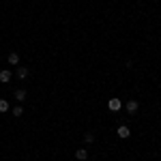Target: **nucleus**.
<instances>
[{
    "mask_svg": "<svg viewBox=\"0 0 161 161\" xmlns=\"http://www.w3.org/2000/svg\"><path fill=\"white\" fill-rule=\"evenodd\" d=\"M125 108H127V112H129V114H136V112H137V101L136 99L127 101V105H125Z\"/></svg>",
    "mask_w": 161,
    "mask_h": 161,
    "instance_id": "2",
    "label": "nucleus"
},
{
    "mask_svg": "<svg viewBox=\"0 0 161 161\" xmlns=\"http://www.w3.org/2000/svg\"><path fill=\"white\" fill-rule=\"evenodd\" d=\"M75 157H77L80 161H86V159H88V150H86V148H80V150H75Z\"/></svg>",
    "mask_w": 161,
    "mask_h": 161,
    "instance_id": "5",
    "label": "nucleus"
},
{
    "mask_svg": "<svg viewBox=\"0 0 161 161\" xmlns=\"http://www.w3.org/2000/svg\"><path fill=\"white\" fill-rule=\"evenodd\" d=\"M108 108H110L112 112H118L120 110V99H110L108 101Z\"/></svg>",
    "mask_w": 161,
    "mask_h": 161,
    "instance_id": "3",
    "label": "nucleus"
},
{
    "mask_svg": "<svg viewBox=\"0 0 161 161\" xmlns=\"http://www.w3.org/2000/svg\"><path fill=\"white\" fill-rule=\"evenodd\" d=\"M11 71H7V69H2V71H0V82H2V84H7V82H11Z\"/></svg>",
    "mask_w": 161,
    "mask_h": 161,
    "instance_id": "4",
    "label": "nucleus"
},
{
    "mask_svg": "<svg viewBox=\"0 0 161 161\" xmlns=\"http://www.w3.org/2000/svg\"><path fill=\"white\" fill-rule=\"evenodd\" d=\"M26 75H28V69H26V67H17V77H19V80H24Z\"/></svg>",
    "mask_w": 161,
    "mask_h": 161,
    "instance_id": "7",
    "label": "nucleus"
},
{
    "mask_svg": "<svg viewBox=\"0 0 161 161\" xmlns=\"http://www.w3.org/2000/svg\"><path fill=\"white\" fill-rule=\"evenodd\" d=\"M9 64H19V54H9Z\"/></svg>",
    "mask_w": 161,
    "mask_h": 161,
    "instance_id": "6",
    "label": "nucleus"
},
{
    "mask_svg": "<svg viewBox=\"0 0 161 161\" xmlns=\"http://www.w3.org/2000/svg\"><path fill=\"white\" fill-rule=\"evenodd\" d=\"M84 142L86 144H92L95 142V133H84Z\"/></svg>",
    "mask_w": 161,
    "mask_h": 161,
    "instance_id": "10",
    "label": "nucleus"
},
{
    "mask_svg": "<svg viewBox=\"0 0 161 161\" xmlns=\"http://www.w3.org/2000/svg\"><path fill=\"white\" fill-rule=\"evenodd\" d=\"M0 112H9V101L0 99Z\"/></svg>",
    "mask_w": 161,
    "mask_h": 161,
    "instance_id": "9",
    "label": "nucleus"
},
{
    "mask_svg": "<svg viewBox=\"0 0 161 161\" xmlns=\"http://www.w3.org/2000/svg\"><path fill=\"white\" fill-rule=\"evenodd\" d=\"M22 114H24V110H22L19 105H15V108H13V116H22Z\"/></svg>",
    "mask_w": 161,
    "mask_h": 161,
    "instance_id": "11",
    "label": "nucleus"
},
{
    "mask_svg": "<svg viewBox=\"0 0 161 161\" xmlns=\"http://www.w3.org/2000/svg\"><path fill=\"white\" fill-rule=\"evenodd\" d=\"M15 99H17V101H24L26 99V90H22V88H19V90H15Z\"/></svg>",
    "mask_w": 161,
    "mask_h": 161,
    "instance_id": "8",
    "label": "nucleus"
},
{
    "mask_svg": "<svg viewBox=\"0 0 161 161\" xmlns=\"http://www.w3.org/2000/svg\"><path fill=\"white\" fill-rule=\"evenodd\" d=\"M116 133H118V137H123V140H127V137L131 136L129 127H125V125H120V127H118V131H116Z\"/></svg>",
    "mask_w": 161,
    "mask_h": 161,
    "instance_id": "1",
    "label": "nucleus"
}]
</instances>
